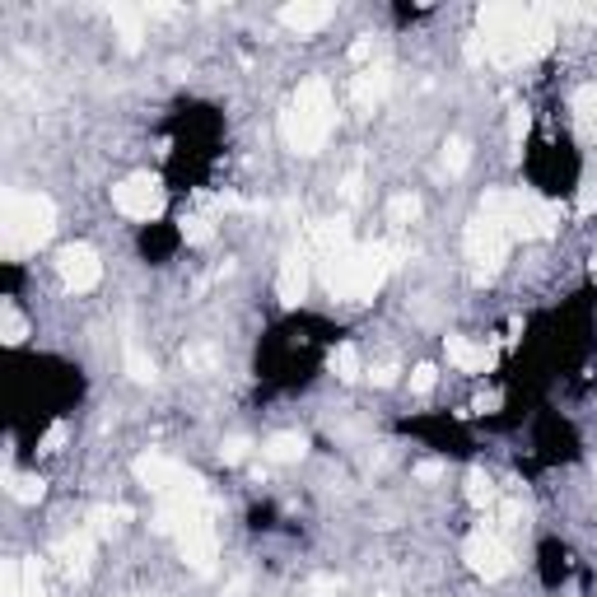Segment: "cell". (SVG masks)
<instances>
[{"mask_svg":"<svg viewBox=\"0 0 597 597\" xmlns=\"http://www.w3.org/2000/svg\"><path fill=\"white\" fill-rule=\"evenodd\" d=\"M556 14L551 5H485L481 10V47L495 66H523L537 61L556 42Z\"/></svg>","mask_w":597,"mask_h":597,"instance_id":"6da1fadb","label":"cell"},{"mask_svg":"<svg viewBox=\"0 0 597 597\" xmlns=\"http://www.w3.org/2000/svg\"><path fill=\"white\" fill-rule=\"evenodd\" d=\"M397 248L392 243H373V248H341L332 257H322V280H327V289L336 298H350V304H364V298H373L378 289H383L388 271L397 266Z\"/></svg>","mask_w":597,"mask_h":597,"instance_id":"7a4b0ae2","label":"cell"},{"mask_svg":"<svg viewBox=\"0 0 597 597\" xmlns=\"http://www.w3.org/2000/svg\"><path fill=\"white\" fill-rule=\"evenodd\" d=\"M332 122H336V113H332V89H327V79L313 75L289 98L285 117H280V135H285L289 150L317 154L322 145H327V135H332Z\"/></svg>","mask_w":597,"mask_h":597,"instance_id":"3957f363","label":"cell"},{"mask_svg":"<svg viewBox=\"0 0 597 597\" xmlns=\"http://www.w3.org/2000/svg\"><path fill=\"white\" fill-rule=\"evenodd\" d=\"M51 229H57V206L38 192H10L0 206V248H5V257L38 253L51 238Z\"/></svg>","mask_w":597,"mask_h":597,"instance_id":"277c9868","label":"cell"},{"mask_svg":"<svg viewBox=\"0 0 597 597\" xmlns=\"http://www.w3.org/2000/svg\"><path fill=\"white\" fill-rule=\"evenodd\" d=\"M481 210L495 215L509 229V238H551L560 229V210L532 192H485Z\"/></svg>","mask_w":597,"mask_h":597,"instance_id":"5b68a950","label":"cell"},{"mask_svg":"<svg viewBox=\"0 0 597 597\" xmlns=\"http://www.w3.org/2000/svg\"><path fill=\"white\" fill-rule=\"evenodd\" d=\"M135 481L154 491L159 500H192V504H206V481L197 472H187L182 463L164 453H141L135 457Z\"/></svg>","mask_w":597,"mask_h":597,"instance_id":"8992f818","label":"cell"},{"mask_svg":"<svg viewBox=\"0 0 597 597\" xmlns=\"http://www.w3.org/2000/svg\"><path fill=\"white\" fill-rule=\"evenodd\" d=\"M113 206L126 220H154V215L164 210V182L154 173H131L126 182L113 187Z\"/></svg>","mask_w":597,"mask_h":597,"instance_id":"52a82bcc","label":"cell"},{"mask_svg":"<svg viewBox=\"0 0 597 597\" xmlns=\"http://www.w3.org/2000/svg\"><path fill=\"white\" fill-rule=\"evenodd\" d=\"M178 551H182V560H187V569H192V574H201V579L215 574V560H220V541H215V528L206 523V513H197L192 523H182V528H178Z\"/></svg>","mask_w":597,"mask_h":597,"instance_id":"ba28073f","label":"cell"},{"mask_svg":"<svg viewBox=\"0 0 597 597\" xmlns=\"http://www.w3.org/2000/svg\"><path fill=\"white\" fill-rule=\"evenodd\" d=\"M463 243H467V257L481 266V271H495L500 262H504V253H509V229L495 220V215H476V220L467 225V234H463Z\"/></svg>","mask_w":597,"mask_h":597,"instance_id":"9c48e42d","label":"cell"},{"mask_svg":"<svg viewBox=\"0 0 597 597\" xmlns=\"http://www.w3.org/2000/svg\"><path fill=\"white\" fill-rule=\"evenodd\" d=\"M57 271H61L66 289H75V294H89L103 280V262H98V253L89 243H70V248L57 257Z\"/></svg>","mask_w":597,"mask_h":597,"instance_id":"30bf717a","label":"cell"},{"mask_svg":"<svg viewBox=\"0 0 597 597\" xmlns=\"http://www.w3.org/2000/svg\"><path fill=\"white\" fill-rule=\"evenodd\" d=\"M463 560L476 569L481 579H504V574H509V551H504V541H500L495 532H485V528L467 537Z\"/></svg>","mask_w":597,"mask_h":597,"instance_id":"8fae6325","label":"cell"},{"mask_svg":"<svg viewBox=\"0 0 597 597\" xmlns=\"http://www.w3.org/2000/svg\"><path fill=\"white\" fill-rule=\"evenodd\" d=\"M276 289H280V304H304L308 294V253H289L280 262V276H276Z\"/></svg>","mask_w":597,"mask_h":597,"instance_id":"7c38bea8","label":"cell"},{"mask_svg":"<svg viewBox=\"0 0 597 597\" xmlns=\"http://www.w3.org/2000/svg\"><path fill=\"white\" fill-rule=\"evenodd\" d=\"M327 19H332V5H322V0H298V5H285L280 10V23H285L289 33H298V38L317 33Z\"/></svg>","mask_w":597,"mask_h":597,"instance_id":"4fadbf2b","label":"cell"},{"mask_svg":"<svg viewBox=\"0 0 597 597\" xmlns=\"http://www.w3.org/2000/svg\"><path fill=\"white\" fill-rule=\"evenodd\" d=\"M57 556H61V565H66L70 579H85V574H89V560H94V532L66 537L61 546H57Z\"/></svg>","mask_w":597,"mask_h":597,"instance_id":"5bb4252c","label":"cell"},{"mask_svg":"<svg viewBox=\"0 0 597 597\" xmlns=\"http://www.w3.org/2000/svg\"><path fill=\"white\" fill-rule=\"evenodd\" d=\"M448 360L463 369V373H485L491 369V350L485 345H476V341H467V336H448Z\"/></svg>","mask_w":597,"mask_h":597,"instance_id":"9a60e30c","label":"cell"},{"mask_svg":"<svg viewBox=\"0 0 597 597\" xmlns=\"http://www.w3.org/2000/svg\"><path fill=\"white\" fill-rule=\"evenodd\" d=\"M308 453V439H304V434H294V429H285V434H271V439L262 444V457H266V463H298V457H304Z\"/></svg>","mask_w":597,"mask_h":597,"instance_id":"2e32d148","label":"cell"},{"mask_svg":"<svg viewBox=\"0 0 597 597\" xmlns=\"http://www.w3.org/2000/svg\"><path fill=\"white\" fill-rule=\"evenodd\" d=\"M308 243H313L317 257H332V253L350 248V229H345V220H322L308 229Z\"/></svg>","mask_w":597,"mask_h":597,"instance_id":"e0dca14e","label":"cell"},{"mask_svg":"<svg viewBox=\"0 0 597 597\" xmlns=\"http://www.w3.org/2000/svg\"><path fill=\"white\" fill-rule=\"evenodd\" d=\"M388 85H392L388 66H369V70H360V75H355V103H360V107L378 103V98L388 94Z\"/></svg>","mask_w":597,"mask_h":597,"instance_id":"ac0fdd59","label":"cell"},{"mask_svg":"<svg viewBox=\"0 0 597 597\" xmlns=\"http://www.w3.org/2000/svg\"><path fill=\"white\" fill-rule=\"evenodd\" d=\"M145 10H131V5H113V23H117V38H122V47L126 51H135L141 47V38H145Z\"/></svg>","mask_w":597,"mask_h":597,"instance_id":"d6986e66","label":"cell"},{"mask_svg":"<svg viewBox=\"0 0 597 597\" xmlns=\"http://www.w3.org/2000/svg\"><path fill=\"white\" fill-rule=\"evenodd\" d=\"M5 491L19 500V504H38L42 500V476H23V472H14V467H5Z\"/></svg>","mask_w":597,"mask_h":597,"instance_id":"ffe728a7","label":"cell"},{"mask_svg":"<svg viewBox=\"0 0 597 597\" xmlns=\"http://www.w3.org/2000/svg\"><path fill=\"white\" fill-rule=\"evenodd\" d=\"M122 360H126V373L135 378V383H154V360L145 355V350H141V341H126V350H122Z\"/></svg>","mask_w":597,"mask_h":597,"instance_id":"44dd1931","label":"cell"},{"mask_svg":"<svg viewBox=\"0 0 597 597\" xmlns=\"http://www.w3.org/2000/svg\"><path fill=\"white\" fill-rule=\"evenodd\" d=\"M23 336H29V322H23V313H19L14 304H5V308H0V341H5V345H19Z\"/></svg>","mask_w":597,"mask_h":597,"instance_id":"7402d4cb","label":"cell"},{"mask_svg":"<svg viewBox=\"0 0 597 597\" xmlns=\"http://www.w3.org/2000/svg\"><path fill=\"white\" fill-rule=\"evenodd\" d=\"M332 373L345 378V383H355V378L364 373V369H360V350H355V345H336V350H332Z\"/></svg>","mask_w":597,"mask_h":597,"instance_id":"603a6c76","label":"cell"},{"mask_svg":"<svg viewBox=\"0 0 597 597\" xmlns=\"http://www.w3.org/2000/svg\"><path fill=\"white\" fill-rule=\"evenodd\" d=\"M467 500H472L476 509H491V504H495V481L485 476V472H472V476H467Z\"/></svg>","mask_w":597,"mask_h":597,"instance_id":"cb8c5ba5","label":"cell"},{"mask_svg":"<svg viewBox=\"0 0 597 597\" xmlns=\"http://www.w3.org/2000/svg\"><path fill=\"white\" fill-rule=\"evenodd\" d=\"M416 215H420V201H416L411 192H397V197L388 201V220H392V225H411Z\"/></svg>","mask_w":597,"mask_h":597,"instance_id":"d4e9b609","label":"cell"},{"mask_svg":"<svg viewBox=\"0 0 597 597\" xmlns=\"http://www.w3.org/2000/svg\"><path fill=\"white\" fill-rule=\"evenodd\" d=\"M574 113H579V122H583V126H592V131H597V85H588V89H579V94H574Z\"/></svg>","mask_w":597,"mask_h":597,"instance_id":"484cf974","label":"cell"},{"mask_svg":"<svg viewBox=\"0 0 597 597\" xmlns=\"http://www.w3.org/2000/svg\"><path fill=\"white\" fill-rule=\"evenodd\" d=\"M182 238H187V243H197V248H201V243H210V238H215V229H210V220H206V215H187V220H182Z\"/></svg>","mask_w":597,"mask_h":597,"instance_id":"4316f807","label":"cell"},{"mask_svg":"<svg viewBox=\"0 0 597 597\" xmlns=\"http://www.w3.org/2000/svg\"><path fill=\"white\" fill-rule=\"evenodd\" d=\"M19 597H47L42 592V569H38V560H23V588H19Z\"/></svg>","mask_w":597,"mask_h":597,"instance_id":"83f0119b","label":"cell"},{"mask_svg":"<svg viewBox=\"0 0 597 597\" xmlns=\"http://www.w3.org/2000/svg\"><path fill=\"white\" fill-rule=\"evenodd\" d=\"M444 164H448V173H463V169H467V141H448Z\"/></svg>","mask_w":597,"mask_h":597,"instance_id":"f1b7e54d","label":"cell"},{"mask_svg":"<svg viewBox=\"0 0 597 597\" xmlns=\"http://www.w3.org/2000/svg\"><path fill=\"white\" fill-rule=\"evenodd\" d=\"M434 383H439V369H434V364H420V369L411 373V392H429Z\"/></svg>","mask_w":597,"mask_h":597,"instance_id":"f546056e","label":"cell"},{"mask_svg":"<svg viewBox=\"0 0 597 597\" xmlns=\"http://www.w3.org/2000/svg\"><path fill=\"white\" fill-rule=\"evenodd\" d=\"M61 444H66V425L57 420V425L47 429V439H42V448H38V453H61Z\"/></svg>","mask_w":597,"mask_h":597,"instance_id":"4dcf8cb0","label":"cell"},{"mask_svg":"<svg viewBox=\"0 0 597 597\" xmlns=\"http://www.w3.org/2000/svg\"><path fill=\"white\" fill-rule=\"evenodd\" d=\"M579 215H592L597 210V182H583V192H579V206H574Z\"/></svg>","mask_w":597,"mask_h":597,"instance_id":"1f68e13d","label":"cell"},{"mask_svg":"<svg viewBox=\"0 0 597 597\" xmlns=\"http://www.w3.org/2000/svg\"><path fill=\"white\" fill-rule=\"evenodd\" d=\"M220 453H225V463H243V453H248V444H243V439H229Z\"/></svg>","mask_w":597,"mask_h":597,"instance_id":"d6a6232c","label":"cell"},{"mask_svg":"<svg viewBox=\"0 0 597 597\" xmlns=\"http://www.w3.org/2000/svg\"><path fill=\"white\" fill-rule=\"evenodd\" d=\"M495 406H500V392H481V397L472 401V411H481V416H485V411H495Z\"/></svg>","mask_w":597,"mask_h":597,"instance_id":"836d02e7","label":"cell"},{"mask_svg":"<svg viewBox=\"0 0 597 597\" xmlns=\"http://www.w3.org/2000/svg\"><path fill=\"white\" fill-rule=\"evenodd\" d=\"M509 131H513V141H523V135H528V113H523V107H519V113H513Z\"/></svg>","mask_w":597,"mask_h":597,"instance_id":"e575fe53","label":"cell"},{"mask_svg":"<svg viewBox=\"0 0 597 597\" xmlns=\"http://www.w3.org/2000/svg\"><path fill=\"white\" fill-rule=\"evenodd\" d=\"M313 592H317V597H341V583H332V579H313Z\"/></svg>","mask_w":597,"mask_h":597,"instance_id":"d590c367","label":"cell"},{"mask_svg":"<svg viewBox=\"0 0 597 597\" xmlns=\"http://www.w3.org/2000/svg\"><path fill=\"white\" fill-rule=\"evenodd\" d=\"M416 476H420V481H439V476H444V467H439V463H420V467H416Z\"/></svg>","mask_w":597,"mask_h":597,"instance_id":"8d00e7d4","label":"cell"},{"mask_svg":"<svg viewBox=\"0 0 597 597\" xmlns=\"http://www.w3.org/2000/svg\"><path fill=\"white\" fill-rule=\"evenodd\" d=\"M369 57H373V42H355V47H350V61H360V66H364Z\"/></svg>","mask_w":597,"mask_h":597,"instance_id":"74e56055","label":"cell"},{"mask_svg":"<svg viewBox=\"0 0 597 597\" xmlns=\"http://www.w3.org/2000/svg\"><path fill=\"white\" fill-rule=\"evenodd\" d=\"M341 192H345V197H360V173H350V178H345V187H341Z\"/></svg>","mask_w":597,"mask_h":597,"instance_id":"f35d334b","label":"cell"},{"mask_svg":"<svg viewBox=\"0 0 597 597\" xmlns=\"http://www.w3.org/2000/svg\"><path fill=\"white\" fill-rule=\"evenodd\" d=\"M392 378H397V369L388 364V369H378V373H373V383H383V388H388V383H392Z\"/></svg>","mask_w":597,"mask_h":597,"instance_id":"ab89813d","label":"cell"},{"mask_svg":"<svg viewBox=\"0 0 597 597\" xmlns=\"http://www.w3.org/2000/svg\"><path fill=\"white\" fill-rule=\"evenodd\" d=\"M592 276H597V262H592Z\"/></svg>","mask_w":597,"mask_h":597,"instance_id":"60d3db41","label":"cell"},{"mask_svg":"<svg viewBox=\"0 0 597 597\" xmlns=\"http://www.w3.org/2000/svg\"><path fill=\"white\" fill-rule=\"evenodd\" d=\"M592 472H597V463H592Z\"/></svg>","mask_w":597,"mask_h":597,"instance_id":"b9f144b4","label":"cell"}]
</instances>
